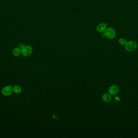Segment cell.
Returning a JSON list of instances; mask_svg holds the SVG:
<instances>
[{"label": "cell", "mask_w": 138, "mask_h": 138, "mask_svg": "<svg viewBox=\"0 0 138 138\" xmlns=\"http://www.w3.org/2000/svg\"><path fill=\"white\" fill-rule=\"evenodd\" d=\"M105 36L109 39H112L115 38L116 36V32L113 28L109 27L107 28L104 31Z\"/></svg>", "instance_id": "6da1fadb"}, {"label": "cell", "mask_w": 138, "mask_h": 138, "mask_svg": "<svg viewBox=\"0 0 138 138\" xmlns=\"http://www.w3.org/2000/svg\"><path fill=\"white\" fill-rule=\"evenodd\" d=\"M137 47V43L134 41H130L125 44V49L128 51H132L135 50Z\"/></svg>", "instance_id": "7a4b0ae2"}, {"label": "cell", "mask_w": 138, "mask_h": 138, "mask_svg": "<svg viewBox=\"0 0 138 138\" xmlns=\"http://www.w3.org/2000/svg\"><path fill=\"white\" fill-rule=\"evenodd\" d=\"M33 51L32 47L30 45H25L21 49V54L24 56H28L30 55Z\"/></svg>", "instance_id": "3957f363"}, {"label": "cell", "mask_w": 138, "mask_h": 138, "mask_svg": "<svg viewBox=\"0 0 138 138\" xmlns=\"http://www.w3.org/2000/svg\"><path fill=\"white\" fill-rule=\"evenodd\" d=\"M13 87L11 86H4L2 89L1 93L3 95L6 96H9L11 95L13 93Z\"/></svg>", "instance_id": "277c9868"}, {"label": "cell", "mask_w": 138, "mask_h": 138, "mask_svg": "<svg viewBox=\"0 0 138 138\" xmlns=\"http://www.w3.org/2000/svg\"><path fill=\"white\" fill-rule=\"evenodd\" d=\"M119 92V88L118 86L112 85L108 89V92L111 96H115Z\"/></svg>", "instance_id": "5b68a950"}, {"label": "cell", "mask_w": 138, "mask_h": 138, "mask_svg": "<svg viewBox=\"0 0 138 138\" xmlns=\"http://www.w3.org/2000/svg\"><path fill=\"white\" fill-rule=\"evenodd\" d=\"M107 25L105 24L101 23L98 24L96 26V30L99 32H103L107 28Z\"/></svg>", "instance_id": "8992f818"}, {"label": "cell", "mask_w": 138, "mask_h": 138, "mask_svg": "<svg viewBox=\"0 0 138 138\" xmlns=\"http://www.w3.org/2000/svg\"><path fill=\"white\" fill-rule=\"evenodd\" d=\"M102 99L104 102L109 103L112 100V97L111 95H110L109 93H105L102 96Z\"/></svg>", "instance_id": "52a82bcc"}, {"label": "cell", "mask_w": 138, "mask_h": 138, "mask_svg": "<svg viewBox=\"0 0 138 138\" xmlns=\"http://www.w3.org/2000/svg\"><path fill=\"white\" fill-rule=\"evenodd\" d=\"M12 54L14 56H18L21 54V49L19 47L14 48L12 51Z\"/></svg>", "instance_id": "ba28073f"}, {"label": "cell", "mask_w": 138, "mask_h": 138, "mask_svg": "<svg viewBox=\"0 0 138 138\" xmlns=\"http://www.w3.org/2000/svg\"><path fill=\"white\" fill-rule=\"evenodd\" d=\"M13 92L16 94H19L21 93L22 91V87L18 85H15L13 87Z\"/></svg>", "instance_id": "9c48e42d"}, {"label": "cell", "mask_w": 138, "mask_h": 138, "mask_svg": "<svg viewBox=\"0 0 138 138\" xmlns=\"http://www.w3.org/2000/svg\"><path fill=\"white\" fill-rule=\"evenodd\" d=\"M119 43L121 45H125L127 43V40L125 38H121L118 40Z\"/></svg>", "instance_id": "30bf717a"}, {"label": "cell", "mask_w": 138, "mask_h": 138, "mask_svg": "<svg viewBox=\"0 0 138 138\" xmlns=\"http://www.w3.org/2000/svg\"><path fill=\"white\" fill-rule=\"evenodd\" d=\"M24 46L25 45H24L23 43H20L19 44V48H20L21 49H22L23 48V47H24Z\"/></svg>", "instance_id": "8fae6325"}, {"label": "cell", "mask_w": 138, "mask_h": 138, "mask_svg": "<svg viewBox=\"0 0 138 138\" xmlns=\"http://www.w3.org/2000/svg\"><path fill=\"white\" fill-rule=\"evenodd\" d=\"M114 99H115V100H116L117 101H119L120 100V98L117 96H115L114 97Z\"/></svg>", "instance_id": "7c38bea8"}, {"label": "cell", "mask_w": 138, "mask_h": 138, "mask_svg": "<svg viewBox=\"0 0 138 138\" xmlns=\"http://www.w3.org/2000/svg\"><path fill=\"white\" fill-rule=\"evenodd\" d=\"M101 36L103 37H106L105 36V33H104H104H102L101 34Z\"/></svg>", "instance_id": "4fadbf2b"}]
</instances>
